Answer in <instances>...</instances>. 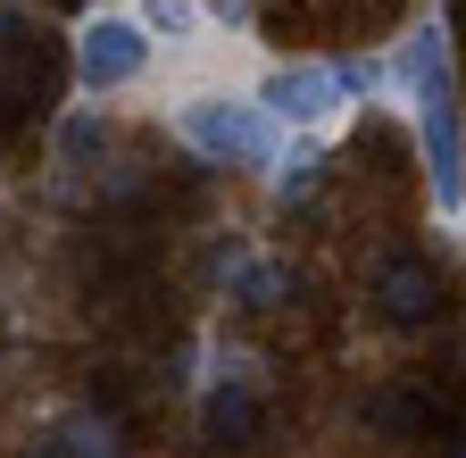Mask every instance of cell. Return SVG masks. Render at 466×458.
<instances>
[{"mask_svg": "<svg viewBox=\"0 0 466 458\" xmlns=\"http://www.w3.org/2000/svg\"><path fill=\"white\" fill-rule=\"evenodd\" d=\"M433 425H441V400L433 392H417V383L367 392V433H383V442H425Z\"/></svg>", "mask_w": 466, "mask_h": 458, "instance_id": "obj_5", "label": "cell"}, {"mask_svg": "<svg viewBox=\"0 0 466 458\" xmlns=\"http://www.w3.org/2000/svg\"><path fill=\"white\" fill-rule=\"evenodd\" d=\"M317 184H325V150H317V142H300V150L283 158V176H275V200H283V209H300Z\"/></svg>", "mask_w": 466, "mask_h": 458, "instance_id": "obj_10", "label": "cell"}, {"mask_svg": "<svg viewBox=\"0 0 466 458\" xmlns=\"http://www.w3.org/2000/svg\"><path fill=\"white\" fill-rule=\"evenodd\" d=\"M34 458H126V433H116V417H67L42 433Z\"/></svg>", "mask_w": 466, "mask_h": 458, "instance_id": "obj_7", "label": "cell"}, {"mask_svg": "<svg viewBox=\"0 0 466 458\" xmlns=\"http://www.w3.org/2000/svg\"><path fill=\"white\" fill-rule=\"evenodd\" d=\"M184 134L200 150H217V158H267V126L250 117V108H225V100H200L184 117Z\"/></svg>", "mask_w": 466, "mask_h": 458, "instance_id": "obj_6", "label": "cell"}, {"mask_svg": "<svg viewBox=\"0 0 466 458\" xmlns=\"http://www.w3.org/2000/svg\"><path fill=\"white\" fill-rule=\"evenodd\" d=\"M142 25H158V34H192V0H142Z\"/></svg>", "mask_w": 466, "mask_h": 458, "instance_id": "obj_11", "label": "cell"}, {"mask_svg": "<svg viewBox=\"0 0 466 458\" xmlns=\"http://www.w3.org/2000/svg\"><path fill=\"white\" fill-rule=\"evenodd\" d=\"M250 433H258V400L242 383L208 392V442H250Z\"/></svg>", "mask_w": 466, "mask_h": 458, "instance_id": "obj_8", "label": "cell"}, {"mask_svg": "<svg viewBox=\"0 0 466 458\" xmlns=\"http://www.w3.org/2000/svg\"><path fill=\"white\" fill-rule=\"evenodd\" d=\"M267 108H275V117H291V126H317V117H333V108H341V76H333V67H275V76H267Z\"/></svg>", "mask_w": 466, "mask_h": 458, "instance_id": "obj_4", "label": "cell"}, {"mask_svg": "<svg viewBox=\"0 0 466 458\" xmlns=\"http://www.w3.org/2000/svg\"><path fill=\"white\" fill-rule=\"evenodd\" d=\"M142 67H150V34H142L134 17H92V25H84V42H76V76H84L92 92L134 84Z\"/></svg>", "mask_w": 466, "mask_h": 458, "instance_id": "obj_2", "label": "cell"}, {"mask_svg": "<svg viewBox=\"0 0 466 458\" xmlns=\"http://www.w3.org/2000/svg\"><path fill=\"white\" fill-rule=\"evenodd\" d=\"M400 76L417 84V134H425L433 200L458 209V200H466V142H458V100H450V42H441V25H425L417 42H408Z\"/></svg>", "mask_w": 466, "mask_h": 458, "instance_id": "obj_1", "label": "cell"}, {"mask_svg": "<svg viewBox=\"0 0 466 458\" xmlns=\"http://www.w3.org/2000/svg\"><path fill=\"white\" fill-rule=\"evenodd\" d=\"M441 300H450V283H441V267H433V259L400 250V259H383V267H375V309H383L391 325H433V317H441Z\"/></svg>", "mask_w": 466, "mask_h": 458, "instance_id": "obj_3", "label": "cell"}, {"mask_svg": "<svg viewBox=\"0 0 466 458\" xmlns=\"http://www.w3.org/2000/svg\"><path fill=\"white\" fill-rule=\"evenodd\" d=\"M0 351H9V325H0Z\"/></svg>", "mask_w": 466, "mask_h": 458, "instance_id": "obj_15", "label": "cell"}, {"mask_svg": "<svg viewBox=\"0 0 466 458\" xmlns=\"http://www.w3.org/2000/svg\"><path fill=\"white\" fill-rule=\"evenodd\" d=\"M0 42H9V0H0Z\"/></svg>", "mask_w": 466, "mask_h": 458, "instance_id": "obj_13", "label": "cell"}, {"mask_svg": "<svg viewBox=\"0 0 466 458\" xmlns=\"http://www.w3.org/2000/svg\"><path fill=\"white\" fill-rule=\"evenodd\" d=\"M233 300H242V309H283L291 300V275L267 267V259H242V267H233Z\"/></svg>", "mask_w": 466, "mask_h": 458, "instance_id": "obj_9", "label": "cell"}, {"mask_svg": "<svg viewBox=\"0 0 466 458\" xmlns=\"http://www.w3.org/2000/svg\"><path fill=\"white\" fill-rule=\"evenodd\" d=\"M450 442H458V458H466V425H458V433H450Z\"/></svg>", "mask_w": 466, "mask_h": 458, "instance_id": "obj_14", "label": "cell"}, {"mask_svg": "<svg viewBox=\"0 0 466 458\" xmlns=\"http://www.w3.org/2000/svg\"><path fill=\"white\" fill-rule=\"evenodd\" d=\"M58 150H67V158H92V150H100V126H92V117H76L67 134H58Z\"/></svg>", "mask_w": 466, "mask_h": 458, "instance_id": "obj_12", "label": "cell"}]
</instances>
